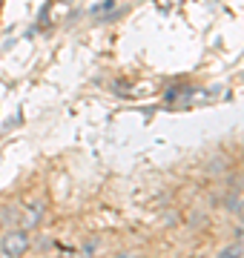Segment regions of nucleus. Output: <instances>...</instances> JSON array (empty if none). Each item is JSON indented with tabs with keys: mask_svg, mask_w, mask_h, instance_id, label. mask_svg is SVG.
<instances>
[{
	"mask_svg": "<svg viewBox=\"0 0 244 258\" xmlns=\"http://www.w3.org/2000/svg\"><path fill=\"white\" fill-rule=\"evenodd\" d=\"M35 247V241L29 235V230L23 227H9V230L0 235V255L3 258H26Z\"/></svg>",
	"mask_w": 244,
	"mask_h": 258,
	"instance_id": "obj_1",
	"label": "nucleus"
},
{
	"mask_svg": "<svg viewBox=\"0 0 244 258\" xmlns=\"http://www.w3.org/2000/svg\"><path fill=\"white\" fill-rule=\"evenodd\" d=\"M43 215H46V204L40 201V198H35V201L29 204L26 210H23V218H20V227L23 230H35L40 221H43Z\"/></svg>",
	"mask_w": 244,
	"mask_h": 258,
	"instance_id": "obj_2",
	"label": "nucleus"
},
{
	"mask_svg": "<svg viewBox=\"0 0 244 258\" xmlns=\"http://www.w3.org/2000/svg\"><path fill=\"white\" fill-rule=\"evenodd\" d=\"M216 258H244V247H238V244H227V247L218 249V255Z\"/></svg>",
	"mask_w": 244,
	"mask_h": 258,
	"instance_id": "obj_3",
	"label": "nucleus"
},
{
	"mask_svg": "<svg viewBox=\"0 0 244 258\" xmlns=\"http://www.w3.org/2000/svg\"><path fill=\"white\" fill-rule=\"evenodd\" d=\"M238 201H241V195H235V192H227V198H224V207H227V210H233V212H235V207H238Z\"/></svg>",
	"mask_w": 244,
	"mask_h": 258,
	"instance_id": "obj_4",
	"label": "nucleus"
},
{
	"mask_svg": "<svg viewBox=\"0 0 244 258\" xmlns=\"http://www.w3.org/2000/svg\"><path fill=\"white\" fill-rule=\"evenodd\" d=\"M233 238H235V244H238V247H244V224H238V227H235Z\"/></svg>",
	"mask_w": 244,
	"mask_h": 258,
	"instance_id": "obj_5",
	"label": "nucleus"
},
{
	"mask_svg": "<svg viewBox=\"0 0 244 258\" xmlns=\"http://www.w3.org/2000/svg\"><path fill=\"white\" fill-rule=\"evenodd\" d=\"M235 218H238V224H244V195H241V201H238V207H235Z\"/></svg>",
	"mask_w": 244,
	"mask_h": 258,
	"instance_id": "obj_6",
	"label": "nucleus"
},
{
	"mask_svg": "<svg viewBox=\"0 0 244 258\" xmlns=\"http://www.w3.org/2000/svg\"><path fill=\"white\" fill-rule=\"evenodd\" d=\"M12 221H15V207L3 210V224H12Z\"/></svg>",
	"mask_w": 244,
	"mask_h": 258,
	"instance_id": "obj_7",
	"label": "nucleus"
},
{
	"mask_svg": "<svg viewBox=\"0 0 244 258\" xmlns=\"http://www.w3.org/2000/svg\"><path fill=\"white\" fill-rule=\"evenodd\" d=\"M132 255H135V252H118L115 258H132Z\"/></svg>",
	"mask_w": 244,
	"mask_h": 258,
	"instance_id": "obj_8",
	"label": "nucleus"
},
{
	"mask_svg": "<svg viewBox=\"0 0 244 258\" xmlns=\"http://www.w3.org/2000/svg\"><path fill=\"white\" fill-rule=\"evenodd\" d=\"M132 258H144V255H132Z\"/></svg>",
	"mask_w": 244,
	"mask_h": 258,
	"instance_id": "obj_9",
	"label": "nucleus"
},
{
	"mask_svg": "<svg viewBox=\"0 0 244 258\" xmlns=\"http://www.w3.org/2000/svg\"><path fill=\"white\" fill-rule=\"evenodd\" d=\"M0 258H3V255H0Z\"/></svg>",
	"mask_w": 244,
	"mask_h": 258,
	"instance_id": "obj_10",
	"label": "nucleus"
}]
</instances>
